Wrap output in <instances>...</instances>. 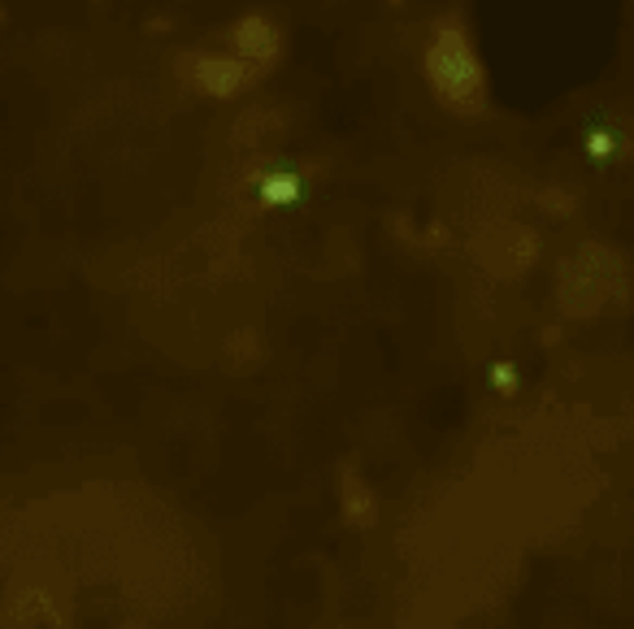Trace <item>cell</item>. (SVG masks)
Here are the masks:
<instances>
[{"label":"cell","instance_id":"1","mask_svg":"<svg viewBox=\"0 0 634 629\" xmlns=\"http://www.w3.org/2000/svg\"><path fill=\"white\" fill-rule=\"evenodd\" d=\"M426 79H430L435 96L452 109L483 105V66L461 26H439V35L426 48Z\"/></svg>","mask_w":634,"mask_h":629},{"label":"cell","instance_id":"2","mask_svg":"<svg viewBox=\"0 0 634 629\" xmlns=\"http://www.w3.org/2000/svg\"><path fill=\"white\" fill-rule=\"evenodd\" d=\"M240 48L253 57V61H265V57H274V48H278V35L261 22V18H249L244 26H240Z\"/></svg>","mask_w":634,"mask_h":629}]
</instances>
